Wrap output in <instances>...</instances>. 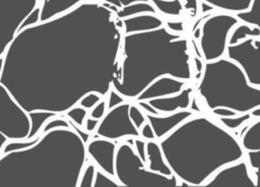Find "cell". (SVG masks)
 Here are the masks:
<instances>
[{
  "instance_id": "cell-12",
  "label": "cell",
  "mask_w": 260,
  "mask_h": 187,
  "mask_svg": "<svg viewBox=\"0 0 260 187\" xmlns=\"http://www.w3.org/2000/svg\"><path fill=\"white\" fill-rule=\"evenodd\" d=\"M259 153H260V150L247 151L249 167L252 171V175H254V178L256 180H258V173H259Z\"/></svg>"
},
{
  "instance_id": "cell-19",
  "label": "cell",
  "mask_w": 260,
  "mask_h": 187,
  "mask_svg": "<svg viewBox=\"0 0 260 187\" xmlns=\"http://www.w3.org/2000/svg\"><path fill=\"white\" fill-rule=\"evenodd\" d=\"M214 115L220 117H233L236 115V112H232L230 110H224V109H218V110H213L212 111Z\"/></svg>"
},
{
  "instance_id": "cell-21",
  "label": "cell",
  "mask_w": 260,
  "mask_h": 187,
  "mask_svg": "<svg viewBox=\"0 0 260 187\" xmlns=\"http://www.w3.org/2000/svg\"><path fill=\"white\" fill-rule=\"evenodd\" d=\"M186 4H187V8L189 10L196 11V9H197V0H186Z\"/></svg>"
},
{
  "instance_id": "cell-7",
  "label": "cell",
  "mask_w": 260,
  "mask_h": 187,
  "mask_svg": "<svg viewBox=\"0 0 260 187\" xmlns=\"http://www.w3.org/2000/svg\"><path fill=\"white\" fill-rule=\"evenodd\" d=\"M203 1L211 6L217 7L225 11L239 12L247 9L252 0H203Z\"/></svg>"
},
{
  "instance_id": "cell-2",
  "label": "cell",
  "mask_w": 260,
  "mask_h": 187,
  "mask_svg": "<svg viewBox=\"0 0 260 187\" xmlns=\"http://www.w3.org/2000/svg\"><path fill=\"white\" fill-rule=\"evenodd\" d=\"M84 0H44L40 12V21L50 20L51 18L66 12Z\"/></svg>"
},
{
  "instance_id": "cell-15",
  "label": "cell",
  "mask_w": 260,
  "mask_h": 187,
  "mask_svg": "<svg viewBox=\"0 0 260 187\" xmlns=\"http://www.w3.org/2000/svg\"><path fill=\"white\" fill-rule=\"evenodd\" d=\"M91 112L89 113V117L94 118V119H100L103 118L106 109H107V102L106 101H100L95 106L91 108Z\"/></svg>"
},
{
  "instance_id": "cell-11",
  "label": "cell",
  "mask_w": 260,
  "mask_h": 187,
  "mask_svg": "<svg viewBox=\"0 0 260 187\" xmlns=\"http://www.w3.org/2000/svg\"><path fill=\"white\" fill-rule=\"evenodd\" d=\"M95 169H96V167L93 164L89 163L85 167V169H84V171L81 175V179L79 180L78 186H80V187H88V186L92 187L93 180H94V175H95Z\"/></svg>"
},
{
  "instance_id": "cell-14",
  "label": "cell",
  "mask_w": 260,
  "mask_h": 187,
  "mask_svg": "<svg viewBox=\"0 0 260 187\" xmlns=\"http://www.w3.org/2000/svg\"><path fill=\"white\" fill-rule=\"evenodd\" d=\"M100 101H102L100 96H96L94 94H89L81 99V101L79 102V106L88 110V109H91L93 106H95Z\"/></svg>"
},
{
  "instance_id": "cell-10",
  "label": "cell",
  "mask_w": 260,
  "mask_h": 187,
  "mask_svg": "<svg viewBox=\"0 0 260 187\" xmlns=\"http://www.w3.org/2000/svg\"><path fill=\"white\" fill-rule=\"evenodd\" d=\"M86 115H87V110L81 106L75 107L65 114L66 117H68L71 121H73L74 124H76L79 127H83Z\"/></svg>"
},
{
  "instance_id": "cell-17",
  "label": "cell",
  "mask_w": 260,
  "mask_h": 187,
  "mask_svg": "<svg viewBox=\"0 0 260 187\" xmlns=\"http://www.w3.org/2000/svg\"><path fill=\"white\" fill-rule=\"evenodd\" d=\"M123 102V99L120 98L113 89L111 90V94H110V98H109V105L107 107L108 110H110L111 108H113L114 106H117L118 104L122 103Z\"/></svg>"
},
{
  "instance_id": "cell-4",
  "label": "cell",
  "mask_w": 260,
  "mask_h": 187,
  "mask_svg": "<svg viewBox=\"0 0 260 187\" xmlns=\"http://www.w3.org/2000/svg\"><path fill=\"white\" fill-rule=\"evenodd\" d=\"M259 118L250 125L245 127L242 134V142L246 151L248 150H259L260 142H259Z\"/></svg>"
},
{
  "instance_id": "cell-6",
  "label": "cell",
  "mask_w": 260,
  "mask_h": 187,
  "mask_svg": "<svg viewBox=\"0 0 260 187\" xmlns=\"http://www.w3.org/2000/svg\"><path fill=\"white\" fill-rule=\"evenodd\" d=\"M260 28L256 26H252L246 23H238L236 27L231 34L230 40L228 41V45H235L243 40L248 38H259Z\"/></svg>"
},
{
  "instance_id": "cell-5",
  "label": "cell",
  "mask_w": 260,
  "mask_h": 187,
  "mask_svg": "<svg viewBox=\"0 0 260 187\" xmlns=\"http://www.w3.org/2000/svg\"><path fill=\"white\" fill-rule=\"evenodd\" d=\"M259 13H260V0H252L247 9L236 12L235 16L239 21L243 23L260 27Z\"/></svg>"
},
{
  "instance_id": "cell-3",
  "label": "cell",
  "mask_w": 260,
  "mask_h": 187,
  "mask_svg": "<svg viewBox=\"0 0 260 187\" xmlns=\"http://www.w3.org/2000/svg\"><path fill=\"white\" fill-rule=\"evenodd\" d=\"M103 5H105L106 7H109V9L115 10V14L117 16V19H124V18H127V17H130V16L142 14V13H145V12L146 13H151V14H154L156 12V9L149 2V0L133 2L131 4L123 6L121 8H118L114 5L106 3V2Z\"/></svg>"
},
{
  "instance_id": "cell-1",
  "label": "cell",
  "mask_w": 260,
  "mask_h": 187,
  "mask_svg": "<svg viewBox=\"0 0 260 187\" xmlns=\"http://www.w3.org/2000/svg\"><path fill=\"white\" fill-rule=\"evenodd\" d=\"M123 27L125 28L124 32L126 34L137 32V30H145V29H151L156 26L161 25V20L154 16L153 14H138L134 16H130L127 18L122 19Z\"/></svg>"
},
{
  "instance_id": "cell-8",
  "label": "cell",
  "mask_w": 260,
  "mask_h": 187,
  "mask_svg": "<svg viewBox=\"0 0 260 187\" xmlns=\"http://www.w3.org/2000/svg\"><path fill=\"white\" fill-rule=\"evenodd\" d=\"M153 7L164 14L178 16L181 15L183 5L180 0H149Z\"/></svg>"
},
{
  "instance_id": "cell-16",
  "label": "cell",
  "mask_w": 260,
  "mask_h": 187,
  "mask_svg": "<svg viewBox=\"0 0 260 187\" xmlns=\"http://www.w3.org/2000/svg\"><path fill=\"white\" fill-rule=\"evenodd\" d=\"M84 121H85V124H83L84 129H85V131H87L89 133L93 132L95 130V128L98 127V125L100 124V119H94L91 117L86 118Z\"/></svg>"
},
{
  "instance_id": "cell-18",
  "label": "cell",
  "mask_w": 260,
  "mask_h": 187,
  "mask_svg": "<svg viewBox=\"0 0 260 187\" xmlns=\"http://www.w3.org/2000/svg\"><path fill=\"white\" fill-rule=\"evenodd\" d=\"M106 3H109V4H112L118 8H121L125 5H128V4H131L133 2H138V1H147V0H105Z\"/></svg>"
},
{
  "instance_id": "cell-9",
  "label": "cell",
  "mask_w": 260,
  "mask_h": 187,
  "mask_svg": "<svg viewBox=\"0 0 260 187\" xmlns=\"http://www.w3.org/2000/svg\"><path fill=\"white\" fill-rule=\"evenodd\" d=\"M121 184L113 176L105 173L103 170L95 169V175L92 187H120Z\"/></svg>"
},
{
  "instance_id": "cell-13",
  "label": "cell",
  "mask_w": 260,
  "mask_h": 187,
  "mask_svg": "<svg viewBox=\"0 0 260 187\" xmlns=\"http://www.w3.org/2000/svg\"><path fill=\"white\" fill-rule=\"evenodd\" d=\"M251 117H252L251 114L248 113V114H246V115L243 116V117L236 118V120H235V118H232V117H220L219 119H220V121H221L225 126H228V127L231 128V129H235V128H238L239 126H241L242 123H244L245 121L249 120Z\"/></svg>"
},
{
  "instance_id": "cell-20",
  "label": "cell",
  "mask_w": 260,
  "mask_h": 187,
  "mask_svg": "<svg viewBox=\"0 0 260 187\" xmlns=\"http://www.w3.org/2000/svg\"><path fill=\"white\" fill-rule=\"evenodd\" d=\"M169 28H172L173 30H178V32H183L184 26L182 21H168L167 22Z\"/></svg>"
}]
</instances>
